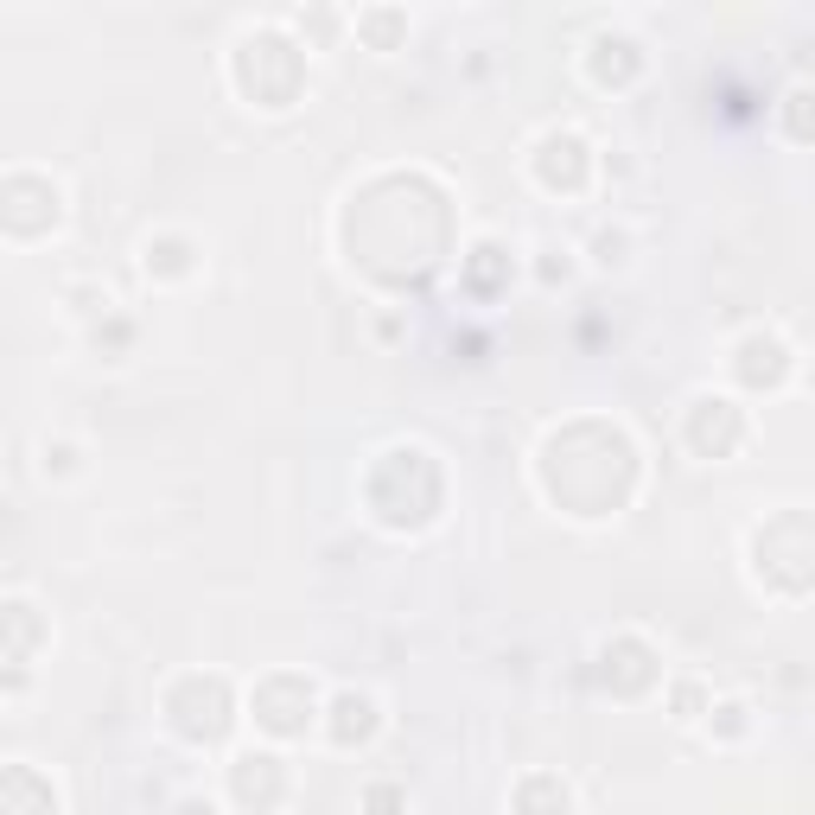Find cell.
Segmentation results:
<instances>
[{"instance_id":"3","label":"cell","mask_w":815,"mask_h":815,"mask_svg":"<svg viewBox=\"0 0 815 815\" xmlns=\"http://www.w3.org/2000/svg\"><path fill=\"white\" fill-rule=\"evenodd\" d=\"M535 166H542L548 185H567V192H580V185H586V147L574 141V134H548L542 153H535Z\"/></svg>"},{"instance_id":"2","label":"cell","mask_w":815,"mask_h":815,"mask_svg":"<svg viewBox=\"0 0 815 815\" xmlns=\"http://www.w3.org/2000/svg\"><path fill=\"white\" fill-rule=\"evenodd\" d=\"M230 790H236V803L242 809H255L262 815L274 796L287 790V771H281V758H268V752H249V758H236L230 765Z\"/></svg>"},{"instance_id":"1","label":"cell","mask_w":815,"mask_h":815,"mask_svg":"<svg viewBox=\"0 0 815 815\" xmlns=\"http://www.w3.org/2000/svg\"><path fill=\"white\" fill-rule=\"evenodd\" d=\"M739 433H745V421H739V408H733V402H714V395H701V402L688 408V440H695L701 453L726 459V453L739 446Z\"/></svg>"},{"instance_id":"6","label":"cell","mask_w":815,"mask_h":815,"mask_svg":"<svg viewBox=\"0 0 815 815\" xmlns=\"http://www.w3.org/2000/svg\"><path fill=\"white\" fill-rule=\"evenodd\" d=\"M179 815H217L211 803H198V796H185V803H179Z\"/></svg>"},{"instance_id":"4","label":"cell","mask_w":815,"mask_h":815,"mask_svg":"<svg viewBox=\"0 0 815 815\" xmlns=\"http://www.w3.org/2000/svg\"><path fill=\"white\" fill-rule=\"evenodd\" d=\"M332 714H338V726H332L338 745H351V739H370V733H376V707L363 701V695H338Z\"/></svg>"},{"instance_id":"5","label":"cell","mask_w":815,"mask_h":815,"mask_svg":"<svg viewBox=\"0 0 815 815\" xmlns=\"http://www.w3.org/2000/svg\"><path fill=\"white\" fill-rule=\"evenodd\" d=\"M370 809H376V815H389V809H395V790H370Z\"/></svg>"}]
</instances>
